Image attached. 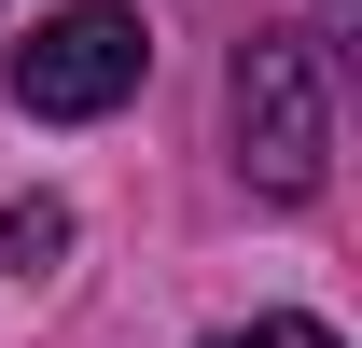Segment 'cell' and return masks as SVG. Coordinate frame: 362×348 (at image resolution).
Instances as JSON below:
<instances>
[{
	"label": "cell",
	"instance_id": "cell-1",
	"mask_svg": "<svg viewBox=\"0 0 362 348\" xmlns=\"http://www.w3.org/2000/svg\"><path fill=\"white\" fill-rule=\"evenodd\" d=\"M223 168L265 209H307L334 181V56H320V28H251L223 56Z\"/></svg>",
	"mask_w": 362,
	"mask_h": 348
},
{
	"label": "cell",
	"instance_id": "cell-2",
	"mask_svg": "<svg viewBox=\"0 0 362 348\" xmlns=\"http://www.w3.org/2000/svg\"><path fill=\"white\" fill-rule=\"evenodd\" d=\"M139 84H153V28H139L126 0H70V14H42L28 42L0 56V98H14L28 126H98V112H126Z\"/></svg>",
	"mask_w": 362,
	"mask_h": 348
},
{
	"label": "cell",
	"instance_id": "cell-3",
	"mask_svg": "<svg viewBox=\"0 0 362 348\" xmlns=\"http://www.w3.org/2000/svg\"><path fill=\"white\" fill-rule=\"evenodd\" d=\"M0 265L14 279H56L70 265V195H0Z\"/></svg>",
	"mask_w": 362,
	"mask_h": 348
},
{
	"label": "cell",
	"instance_id": "cell-4",
	"mask_svg": "<svg viewBox=\"0 0 362 348\" xmlns=\"http://www.w3.org/2000/svg\"><path fill=\"white\" fill-rule=\"evenodd\" d=\"M195 348H349V335L307 320V306H251V320H223V335H195Z\"/></svg>",
	"mask_w": 362,
	"mask_h": 348
},
{
	"label": "cell",
	"instance_id": "cell-5",
	"mask_svg": "<svg viewBox=\"0 0 362 348\" xmlns=\"http://www.w3.org/2000/svg\"><path fill=\"white\" fill-rule=\"evenodd\" d=\"M349 28H362V0H320V56H334V42H349Z\"/></svg>",
	"mask_w": 362,
	"mask_h": 348
},
{
	"label": "cell",
	"instance_id": "cell-6",
	"mask_svg": "<svg viewBox=\"0 0 362 348\" xmlns=\"http://www.w3.org/2000/svg\"><path fill=\"white\" fill-rule=\"evenodd\" d=\"M0 14H14V0H0Z\"/></svg>",
	"mask_w": 362,
	"mask_h": 348
}]
</instances>
